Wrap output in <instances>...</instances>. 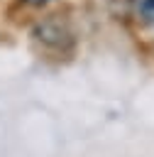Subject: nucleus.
Segmentation results:
<instances>
[{
    "instance_id": "1",
    "label": "nucleus",
    "mask_w": 154,
    "mask_h": 157,
    "mask_svg": "<svg viewBox=\"0 0 154 157\" xmlns=\"http://www.w3.org/2000/svg\"><path fill=\"white\" fill-rule=\"evenodd\" d=\"M34 37L39 39V42H44V44H49V47H68L71 44V29L66 27V22H61V20H56V17H51V20H44L42 25H37L34 27Z\"/></svg>"
},
{
    "instance_id": "3",
    "label": "nucleus",
    "mask_w": 154,
    "mask_h": 157,
    "mask_svg": "<svg viewBox=\"0 0 154 157\" xmlns=\"http://www.w3.org/2000/svg\"><path fill=\"white\" fill-rule=\"evenodd\" d=\"M29 2H46V0H29Z\"/></svg>"
},
{
    "instance_id": "2",
    "label": "nucleus",
    "mask_w": 154,
    "mask_h": 157,
    "mask_svg": "<svg viewBox=\"0 0 154 157\" xmlns=\"http://www.w3.org/2000/svg\"><path fill=\"white\" fill-rule=\"evenodd\" d=\"M137 12L147 25H154V0H137Z\"/></svg>"
}]
</instances>
